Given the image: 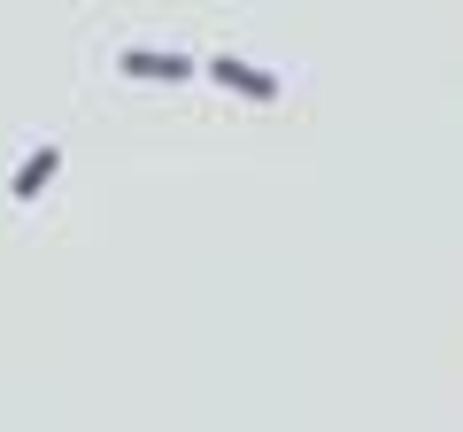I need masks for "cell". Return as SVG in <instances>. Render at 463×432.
Segmentation results:
<instances>
[{"label": "cell", "mask_w": 463, "mask_h": 432, "mask_svg": "<svg viewBox=\"0 0 463 432\" xmlns=\"http://www.w3.org/2000/svg\"><path fill=\"white\" fill-rule=\"evenodd\" d=\"M116 70L139 78V85H194L201 78V62H194V54H178V47H124V54H116Z\"/></svg>", "instance_id": "obj_1"}, {"label": "cell", "mask_w": 463, "mask_h": 432, "mask_svg": "<svg viewBox=\"0 0 463 432\" xmlns=\"http://www.w3.org/2000/svg\"><path fill=\"white\" fill-rule=\"evenodd\" d=\"M201 70H209V78L224 85V93L255 100V108H270V100L286 93V85H279V70H263V62H240V54H209V62H201Z\"/></svg>", "instance_id": "obj_2"}, {"label": "cell", "mask_w": 463, "mask_h": 432, "mask_svg": "<svg viewBox=\"0 0 463 432\" xmlns=\"http://www.w3.org/2000/svg\"><path fill=\"white\" fill-rule=\"evenodd\" d=\"M54 178H62V147H54V139H39V147L24 155L16 170H8V201H16V209H32V201L47 193Z\"/></svg>", "instance_id": "obj_3"}]
</instances>
